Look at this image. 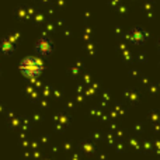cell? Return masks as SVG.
I'll list each match as a JSON object with an SVG mask.
<instances>
[{
    "mask_svg": "<svg viewBox=\"0 0 160 160\" xmlns=\"http://www.w3.org/2000/svg\"><path fill=\"white\" fill-rule=\"evenodd\" d=\"M21 69L24 70V73L27 76H38L41 75L42 69H44V65L37 58H27L22 62Z\"/></svg>",
    "mask_w": 160,
    "mask_h": 160,
    "instance_id": "6da1fadb",
    "label": "cell"
}]
</instances>
